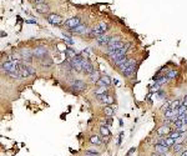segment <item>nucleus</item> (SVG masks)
<instances>
[{
  "label": "nucleus",
  "mask_w": 187,
  "mask_h": 156,
  "mask_svg": "<svg viewBox=\"0 0 187 156\" xmlns=\"http://www.w3.org/2000/svg\"><path fill=\"white\" fill-rule=\"evenodd\" d=\"M20 66H21V64H20L19 61H6V62H3L1 64V70L5 71L6 74H9V72H13V71H18Z\"/></svg>",
  "instance_id": "obj_1"
},
{
  "label": "nucleus",
  "mask_w": 187,
  "mask_h": 156,
  "mask_svg": "<svg viewBox=\"0 0 187 156\" xmlns=\"http://www.w3.org/2000/svg\"><path fill=\"white\" fill-rule=\"evenodd\" d=\"M106 30H107V24L105 21H101V23H98L96 26H94L93 29H90V35L98 37V36L104 35Z\"/></svg>",
  "instance_id": "obj_2"
},
{
  "label": "nucleus",
  "mask_w": 187,
  "mask_h": 156,
  "mask_svg": "<svg viewBox=\"0 0 187 156\" xmlns=\"http://www.w3.org/2000/svg\"><path fill=\"white\" fill-rule=\"evenodd\" d=\"M131 46V44L130 43H127L126 45H125L122 49H118V50H115V51H111V53H108L107 55L110 56L112 60L114 59H116V58H118V56H122V55H126V53L128 51V48Z\"/></svg>",
  "instance_id": "obj_3"
},
{
  "label": "nucleus",
  "mask_w": 187,
  "mask_h": 156,
  "mask_svg": "<svg viewBox=\"0 0 187 156\" xmlns=\"http://www.w3.org/2000/svg\"><path fill=\"white\" fill-rule=\"evenodd\" d=\"M94 70H95V69H94L93 62H91L89 59H84V61H83V72H84V74L90 75Z\"/></svg>",
  "instance_id": "obj_4"
},
{
  "label": "nucleus",
  "mask_w": 187,
  "mask_h": 156,
  "mask_svg": "<svg viewBox=\"0 0 187 156\" xmlns=\"http://www.w3.org/2000/svg\"><path fill=\"white\" fill-rule=\"evenodd\" d=\"M81 24V20H80V18H77V16H74V18H70V19H67L66 21H65V25L69 27L70 30H73V29H75L76 26H79Z\"/></svg>",
  "instance_id": "obj_5"
},
{
  "label": "nucleus",
  "mask_w": 187,
  "mask_h": 156,
  "mask_svg": "<svg viewBox=\"0 0 187 156\" xmlns=\"http://www.w3.org/2000/svg\"><path fill=\"white\" fill-rule=\"evenodd\" d=\"M46 20L50 24H53V25H60L63 23V18L60 15H57V14H49L46 16Z\"/></svg>",
  "instance_id": "obj_6"
},
{
  "label": "nucleus",
  "mask_w": 187,
  "mask_h": 156,
  "mask_svg": "<svg viewBox=\"0 0 187 156\" xmlns=\"http://www.w3.org/2000/svg\"><path fill=\"white\" fill-rule=\"evenodd\" d=\"M71 89L74 91H83V90L86 89V84L83 80H75L73 84H71Z\"/></svg>",
  "instance_id": "obj_7"
},
{
  "label": "nucleus",
  "mask_w": 187,
  "mask_h": 156,
  "mask_svg": "<svg viewBox=\"0 0 187 156\" xmlns=\"http://www.w3.org/2000/svg\"><path fill=\"white\" fill-rule=\"evenodd\" d=\"M125 45H126V44H125L122 40H121V41H117V43H115V44H112V45H107L106 54L111 53V51H115V50H118V49H122Z\"/></svg>",
  "instance_id": "obj_8"
},
{
  "label": "nucleus",
  "mask_w": 187,
  "mask_h": 156,
  "mask_svg": "<svg viewBox=\"0 0 187 156\" xmlns=\"http://www.w3.org/2000/svg\"><path fill=\"white\" fill-rule=\"evenodd\" d=\"M33 54H34V56H36L39 59H43V58H45V55H47V50L45 49V48H43V46L35 48V50L33 51Z\"/></svg>",
  "instance_id": "obj_9"
},
{
  "label": "nucleus",
  "mask_w": 187,
  "mask_h": 156,
  "mask_svg": "<svg viewBox=\"0 0 187 156\" xmlns=\"http://www.w3.org/2000/svg\"><path fill=\"white\" fill-rule=\"evenodd\" d=\"M155 152L156 154H160L162 156H165V154L168 152V146L166 145H161V144H156L155 145Z\"/></svg>",
  "instance_id": "obj_10"
},
{
  "label": "nucleus",
  "mask_w": 187,
  "mask_h": 156,
  "mask_svg": "<svg viewBox=\"0 0 187 156\" xmlns=\"http://www.w3.org/2000/svg\"><path fill=\"white\" fill-rule=\"evenodd\" d=\"M110 40H111V37L108 36V35H101V36H98L97 39H96V43L98 45H101V46H105V45H108V43H110Z\"/></svg>",
  "instance_id": "obj_11"
},
{
  "label": "nucleus",
  "mask_w": 187,
  "mask_h": 156,
  "mask_svg": "<svg viewBox=\"0 0 187 156\" xmlns=\"http://www.w3.org/2000/svg\"><path fill=\"white\" fill-rule=\"evenodd\" d=\"M70 31H71V33H75V34H86L87 31L90 33V29H87L86 25H84V24H80L79 26H76L75 29L70 30Z\"/></svg>",
  "instance_id": "obj_12"
},
{
  "label": "nucleus",
  "mask_w": 187,
  "mask_h": 156,
  "mask_svg": "<svg viewBox=\"0 0 187 156\" xmlns=\"http://www.w3.org/2000/svg\"><path fill=\"white\" fill-rule=\"evenodd\" d=\"M171 133H172V130L170 129L168 125H164V126H161L157 130V134L160 135V136H165V135H168V134H171Z\"/></svg>",
  "instance_id": "obj_13"
},
{
  "label": "nucleus",
  "mask_w": 187,
  "mask_h": 156,
  "mask_svg": "<svg viewBox=\"0 0 187 156\" xmlns=\"http://www.w3.org/2000/svg\"><path fill=\"white\" fill-rule=\"evenodd\" d=\"M128 60V58L126 56V55H122V56H118V58H116V59H114L112 60V62H114L115 65H117V66H121L122 64H125Z\"/></svg>",
  "instance_id": "obj_14"
},
{
  "label": "nucleus",
  "mask_w": 187,
  "mask_h": 156,
  "mask_svg": "<svg viewBox=\"0 0 187 156\" xmlns=\"http://www.w3.org/2000/svg\"><path fill=\"white\" fill-rule=\"evenodd\" d=\"M135 69H136V64H132V65H130V66H127L126 69L121 70V72H122V75L124 76H131L132 72L135 71Z\"/></svg>",
  "instance_id": "obj_15"
},
{
  "label": "nucleus",
  "mask_w": 187,
  "mask_h": 156,
  "mask_svg": "<svg viewBox=\"0 0 187 156\" xmlns=\"http://www.w3.org/2000/svg\"><path fill=\"white\" fill-rule=\"evenodd\" d=\"M49 10H50L49 5H46L45 3H43V4H37V5H36V11L40 13V14H45V13L49 11Z\"/></svg>",
  "instance_id": "obj_16"
},
{
  "label": "nucleus",
  "mask_w": 187,
  "mask_h": 156,
  "mask_svg": "<svg viewBox=\"0 0 187 156\" xmlns=\"http://www.w3.org/2000/svg\"><path fill=\"white\" fill-rule=\"evenodd\" d=\"M100 79H101V76H100V72H98L97 70H94L90 74V80H91V82H95V84H96V82L100 80Z\"/></svg>",
  "instance_id": "obj_17"
},
{
  "label": "nucleus",
  "mask_w": 187,
  "mask_h": 156,
  "mask_svg": "<svg viewBox=\"0 0 187 156\" xmlns=\"http://www.w3.org/2000/svg\"><path fill=\"white\" fill-rule=\"evenodd\" d=\"M107 88L108 86H98V88L95 90V95L100 96V95H104V94H107Z\"/></svg>",
  "instance_id": "obj_18"
},
{
  "label": "nucleus",
  "mask_w": 187,
  "mask_h": 156,
  "mask_svg": "<svg viewBox=\"0 0 187 156\" xmlns=\"http://www.w3.org/2000/svg\"><path fill=\"white\" fill-rule=\"evenodd\" d=\"M100 133L102 136H110L111 133H110V129H108V126L106 125H101L100 126Z\"/></svg>",
  "instance_id": "obj_19"
},
{
  "label": "nucleus",
  "mask_w": 187,
  "mask_h": 156,
  "mask_svg": "<svg viewBox=\"0 0 187 156\" xmlns=\"http://www.w3.org/2000/svg\"><path fill=\"white\" fill-rule=\"evenodd\" d=\"M65 55H66V59H67V61H70L71 59H74L75 56H76V53H75V50L73 49H66L65 50Z\"/></svg>",
  "instance_id": "obj_20"
},
{
  "label": "nucleus",
  "mask_w": 187,
  "mask_h": 156,
  "mask_svg": "<svg viewBox=\"0 0 187 156\" xmlns=\"http://www.w3.org/2000/svg\"><path fill=\"white\" fill-rule=\"evenodd\" d=\"M182 105V101L181 100H175V101L171 102V106H170V109L171 110H178V107Z\"/></svg>",
  "instance_id": "obj_21"
},
{
  "label": "nucleus",
  "mask_w": 187,
  "mask_h": 156,
  "mask_svg": "<svg viewBox=\"0 0 187 156\" xmlns=\"http://www.w3.org/2000/svg\"><path fill=\"white\" fill-rule=\"evenodd\" d=\"M90 143L91 144H94V145H100L102 141L100 140V137L97 136V135H93V136L90 137Z\"/></svg>",
  "instance_id": "obj_22"
},
{
  "label": "nucleus",
  "mask_w": 187,
  "mask_h": 156,
  "mask_svg": "<svg viewBox=\"0 0 187 156\" xmlns=\"http://www.w3.org/2000/svg\"><path fill=\"white\" fill-rule=\"evenodd\" d=\"M167 80H168L167 76H161L160 79H155V84L158 86V85H162V84H165V82H167Z\"/></svg>",
  "instance_id": "obj_23"
},
{
  "label": "nucleus",
  "mask_w": 187,
  "mask_h": 156,
  "mask_svg": "<svg viewBox=\"0 0 187 156\" xmlns=\"http://www.w3.org/2000/svg\"><path fill=\"white\" fill-rule=\"evenodd\" d=\"M173 152H175V154H178V152H181L182 150H183V145L182 144H175L173 145Z\"/></svg>",
  "instance_id": "obj_24"
},
{
  "label": "nucleus",
  "mask_w": 187,
  "mask_h": 156,
  "mask_svg": "<svg viewBox=\"0 0 187 156\" xmlns=\"http://www.w3.org/2000/svg\"><path fill=\"white\" fill-rule=\"evenodd\" d=\"M101 80H102V82L106 86H110L111 82H112L111 79H110V76H107V75H102V76H101Z\"/></svg>",
  "instance_id": "obj_25"
},
{
  "label": "nucleus",
  "mask_w": 187,
  "mask_h": 156,
  "mask_svg": "<svg viewBox=\"0 0 187 156\" xmlns=\"http://www.w3.org/2000/svg\"><path fill=\"white\" fill-rule=\"evenodd\" d=\"M165 141H166V145H167L168 147H171V146H173V145L176 144V140H175V139H172L171 136L166 137V139H165Z\"/></svg>",
  "instance_id": "obj_26"
},
{
  "label": "nucleus",
  "mask_w": 187,
  "mask_h": 156,
  "mask_svg": "<svg viewBox=\"0 0 187 156\" xmlns=\"http://www.w3.org/2000/svg\"><path fill=\"white\" fill-rule=\"evenodd\" d=\"M104 112H105V115H107V116H112L114 115V109H112L111 106H105Z\"/></svg>",
  "instance_id": "obj_27"
},
{
  "label": "nucleus",
  "mask_w": 187,
  "mask_h": 156,
  "mask_svg": "<svg viewBox=\"0 0 187 156\" xmlns=\"http://www.w3.org/2000/svg\"><path fill=\"white\" fill-rule=\"evenodd\" d=\"M182 135H183V133H180V131L175 130V131H172V133L170 134V136H171L172 139H175V140H177V139H178L180 136H182Z\"/></svg>",
  "instance_id": "obj_28"
},
{
  "label": "nucleus",
  "mask_w": 187,
  "mask_h": 156,
  "mask_svg": "<svg viewBox=\"0 0 187 156\" xmlns=\"http://www.w3.org/2000/svg\"><path fill=\"white\" fill-rule=\"evenodd\" d=\"M166 76L168 78V80H170V79H175L176 76H177V70H170Z\"/></svg>",
  "instance_id": "obj_29"
},
{
  "label": "nucleus",
  "mask_w": 187,
  "mask_h": 156,
  "mask_svg": "<svg viewBox=\"0 0 187 156\" xmlns=\"http://www.w3.org/2000/svg\"><path fill=\"white\" fill-rule=\"evenodd\" d=\"M10 78H13V79H20L21 76H20V72H19V70L18 71H13V72H9L8 74Z\"/></svg>",
  "instance_id": "obj_30"
},
{
  "label": "nucleus",
  "mask_w": 187,
  "mask_h": 156,
  "mask_svg": "<svg viewBox=\"0 0 187 156\" xmlns=\"http://www.w3.org/2000/svg\"><path fill=\"white\" fill-rule=\"evenodd\" d=\"M41 64L43 65H46V66H50V65H51L53 64V60H50V59L49 58H43L41 59Z\"/></svg>",
  "instance_id": "obj_31"
},
{
  "label": "nucleus",
  "mask_w": 187,
  "mask_h": 156,
  "mask_svg": "<svg viewBox=\"0 0 187 156\" xmlns=\"http://www.w3.org/2000/svg\"><path fill=\"white\" fill-rule=\"evenodd\" d=\"M175 130H177V131H180V133H185V131H187V124L185 123V124H182L180 127H177V129H175Z\"/></svg>",
  "instance_id": "obj_32"
},
{
  "label": "nucleus",
  "mask_w": 187,
  "mask_h": 156,
  "mask_svg": "<svg viewBox=\"0 0 187 156\" xmlns=\"http://www.w3.org/2000/svg\"><path fill=\"white\" fill-rule=\"evenodd\" d=\"M117 41H121V37L120 36H112L111 40H110V43H108V45H112V44L117 43Z\"/></svg>",
  "instance_id": "obj_33"
},
{
  "label": "nucleus",
  "mask_w": 187,
  "mask_h": 156,
  "mask_svg": "<svg viewBox=\"0 0 187 156\" xmlns=\"http://www.w3.org/2000/svg\"><path fill=\"white\" fill-rule=\"evenodd\" d=\"M186 119H187V114L186 112H183V114H181V115H178V120L183 121V123H186Z\"/></svg>",
  "instance_id": "obj_34"
},
{
  "label": "nucleus",
  "mask_w": 187,
  "mask_h": 156,
  "mask_svg": "<svg viewBox=\"0 0 187 156\" xmlns=\"http://www.w3.org/2000/svg\"><path fill=\"white\" fill-rule=\"evenodd\" d=\"M65 43H67V44H70V45H74V40H71V37L70 36H65Z\"/></svg>",
  "instance_id": "obj_35"
},
{
  "label": "nucleus",
  "mask_w": 187,
  "mask_h": 156,
  "mask_svg": "<svg viewBox=\"0 0 187 156\" xmlns=\"http://www.w3.org/2000/svg\"><path fill=\"white\" fill-rule=\"evenodd\" d=\"M173 124H175L176 129H177V127H180V126H181L182 124H185V123H183V121H181V120H176V121H175V123H173Z\"/></svg>",
  "instance_id": "obj_36"
},
{
  "label": "nucleus",
  "mask_w": 187,
  "mask_h": 156,
  "mask_svg": "<svg viewBox=\"0 0 187 156\" xmlns=\"http://www.w3.org/2000/svg\"><path fill=\"white\" fill-rule=\"evenodd\" d=\"M25 68L28 69V71L30 72V75H34V74H35V70H34V69H33L31 66H28V65H25Z\"/></svg>",
  "instance_id": "obj_37"
},
{
  "label": "nucleus",
  "mask_w": 187,
  "mask_h": 156,
  "mask_svg": "<svg viewBox=\"0 0 187 156\" xmlns=\"http://www.w3.org/2000/svg\"><path fill=\"white\" fill-rule=\"evenodd\" d=\"M112 102H114V98H112L111 95H108V98H107V105H111Z\"/></svg>",
  "instance_id": "obj_38"
},
{
  "label": "nucleus",
  "mask_w": 187,
  "mask_h": 156,
  "mask_svg": "<svg viewBox=\"0 0 187 156\" xmlns=\"http://www.w3.org/2000/svg\"><path fill=\"white\" fill-rule=\"evenodd\" d=\"M31 1L34 3V4H43V3H45V0H31Z\"/></svg>",
  "instance_id": "obj_39"
},
{
  "label": "nucleus",
  "mask_w": 187,
  "mask_h": 156,
  "mask_svg": "<svg viewBox=\"0 0 187 156\" xmlns=\"http://www.w3.org/2000/svg\"><path fill=\"white\" fill-rule=\"evenodd\" d=\"M182 105L187 107V95L185 96V99H183V101H182Z\"/></svg>",
  "instance_id": "obj_40"
},
{
  "label": "nucleus",
  "mask_w": 187,
  "mask_h": 156,
  "mask_svg": "<svg viewBox=\"0 0 187 156\" xmlns=\"http://www.w3.org/2000/svg\"><path fill=\"white\" fill-rule=\"evenodd\" d=\"M134 151H135V149H131V150L127 152V156H130V155H131V154H132V152H134Z\"/></svg>",
  "instance_id": "obj_41"
},
{
  "label": "nucleus",
  "mask_w": 187,
  "mask_h": 156,
  "mask_svg": "<svg viewBox=\"0 0 187 156\" xmlns=\"http://www.w3.org/2000/svg\"><path fill=\"white\" fill-rule=\"evenodd\" d=\"M84 156H96V155H94V154H90V152H86Z\"/></svg>",
  "instance_id": "obj_42"
},
{
  "label": "nucleus",
  "mask_w": 187,
  "mask_h": 156,
  "mask_svg": "<svg viewBox=\"0 0 187 156\" xmlns=\"http://www.w3.org/2000/svg\"><path fill=\"white\" fill-rule=\"evenodd\" d=\"M111 124H112V120H111V119H107V125H108V126H110Z\"/></svg>",
  "instance_id": "obj_43"
},
{
  "label": "nucleus",
  "mask_w": 187,
  "mask_h": 156,
  "mask_svg": "<svg viewBox=\"0 0 187 156\" xmlns=\"http://www.w3.org/2000/svg\"><path fill=\"white\" fill-rule=\"evenodd\" d=\"M181 156H187V150H186V151H182V154H181Z\"/></svg>",
  "instance_id": "obj_44"
},
{
  "label": "nucleus",
  "mask_w": 187,
  "mask_h": 156,
  "mask_svg": "<svg viewBox=\"0 0 187 156\" xmlns=\"http://www.w3.org/2000/svg\"><path fill=\"white\" fill-rule=\"evenodd\" d=\"M152 156H162V155H160V154H156V152H155V154L152 155Z\"/></svg>",
  "instance_id": "obj_45"
},
{
  "label": "nucleus",
  "mask_w": 187,
  "mask_h": 156,
  "mask_svg": "<svg viewBox=\"0 0 187 156\" xmlns=\"http://www.w3.org/2000/svg\"><path fill=\"white\" fill-rule=\"evenodd\" d=\"M165 156H172L171 154H168V152H167V154H165Z\"/></svg>",
  "instance_id": "obj_46"
},
{
  "label": "nucleus",
  "mask_w": 187,
  "mask_h": 156,
  "mask_svg": "<svg viewBox=\"0 0 187 156\" xmlns=\"http://www.w3.org/2000/svg\"><path fill=\"white\" fill-rule=\"evenodd\" d=\"M186 124H187V119H186Z\"/></svg>",
  "instance_id": "obj_47"
}]
</instances>
